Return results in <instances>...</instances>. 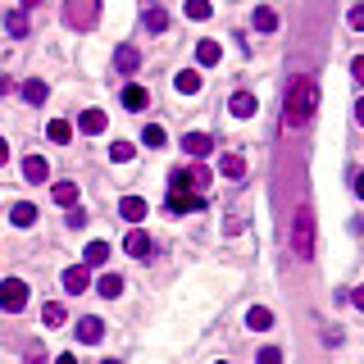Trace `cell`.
<instances>
[{"label": "cell", "mask_w": 364, "mask_h": 364, "mask_svg": "<svg viewBox=\"0 0 364 364\" xmlns=\"http://www.w3.org/2000/svg\"><path fill=\"white\" fill-rule=\"evenodd\" d=\"M223 59V46L219 41H210V37H205V41H196V64L200 68H214Z\"/></svg>", "instance_id": "10"}, {"label": "cell", "mask_w": 364, "mask_h": 364, "mask_svg": "<svg viewBox=\"0 0 364 364\" xmlns=\"http://www.w3.org/2000/svg\"><path fill=\"white\" fill-rule=\"evenodd\" d=\"M146 87H137V82H128V87H123V110H146Z\"/></svg>", "instance_id": "20"}, {"label": "cell", "mask_w": 364, "mask_h": 364, "mask_svg": "<svg viewBox=\"0 0 364 364\" xmlns=\"http://www.w3.org/2000/svg\"><path fill=\"white\" fill-rule=\"evenodd\" d=\"M260 364H282V351H278V346H265V351H260Z\"/></svg>", "instance_id": "33"}, {"label": "cell", "mask_w": 364, "mask_h": 364, "mask_svg": "<svg viewBox=\"0 0 364 364\" xmlns=\"http://www.w3.org/2000/svg\"><path fill=\"white\" fill-rule=\"evenodd\" d=\"M87 282H91V274H87V265H73V269H64V291H87Z\"/></svg>", "instance_id": "13"}, {"label": "cell", "mask_w": 364, "mask_h": 364, "mask_svg": "<svg viewBox=\"0 0 364 364\" xmlns=\"http://www.w3.org/2000/svg\"><path fill=\"white\" fill-rule=\"evenodd\" d=\"M228 110H232V119H255V110H260V100H255L251 91H237V96L228 100Z\"/></svg>", "instance_id": "6"}, {"label": "cell", "mask_w": 364, "mask_h": 364, "mask_svg": "<svg viewBox=\"0 0 364 364\" xmlns=\"http://www.w3.org/2000/svg\"><path fill=\"white\" fill-rule=\"evenodd\" d=\"M23 178H28V182H46V178H50V164H46L41 155H28V160H23Z\"/></svg>", "instance_id": "15"}, {"label": "cell", "mask_w": 364, "mask_h": 364, "mask_svg": "<svg viewBox=\"0 0 364 364\" xmlns=\"http://www.w3.org/2000/svg\"><path fill=\"white\" fill-rule=\"evenodd\" d=\"M355 196L364 200V173H355Z\"/></svg>", "instance_id": "37"}, {"label": "cell", "mask_w": 364, "mask_h": 364, "mask_svg": "<svg viewBox=\"0 0 364 364\" xmlns=\"http://www.w3.org/2000/svg\"><path fill=\"white\" fill-rule=\"evenodd\" d=\"M105 123H110V119H105V110H82L77 128H82L87 137H100V133H105Z\"/></svg>", "instance_id": "12"}, {"label": "cell", "mask_w": 364, "mask_h": 364, "mask_svg": "<svg viewBox=\"0 0 364 364\" xmlns=\"http://www.w3.org/2000/svg\"><path fill=\"white\" fill-rule=\"evenodd\" d=\"M105 364H119V360H105Z\"/></svg>", "instance_id": "43"}, {"label": "cell", "mask_w": 364, "mask_h": 364, "mask_svg": "<svg viewBox=\"0 0 364 364\" xmlns=\"http://www.w3.org/2000/svg\"><path fill=\"white\" fill-rule=\"evenodd\" d=\"M50 196H55V205H64V210H68V205H77V187H73V182H55Z\"/></svg>", "instance_id": "25"}, {"label": "cell", "mask_w": 364, "mask_h": 364, "mask_svg": "<svg viewBox=\"0 0 364 364\" xmlns=\"http://www.w3.org/2000/svg\"><path fill=\"white\" fill-rule=\"evenodd\" d=\"M319 110V82L314 77H291L287 96H282V123L287 128H305Z\"/></svg>", "instance_id": "1"}, {"label": "cell", "mask_w": 364, "mask_h": 364, "mask_svg": "<svg viewBox=\"0 0 364 364\" xmlns=\"http://www.w3.org/2000/svg\"><path fill=\"white\" fill-rule=\"evenodd\" d=\"M219 169H223V178H232V182H237V178H246V160H242V155H223Z\"/></svg>", "instance_id": "22"}, {"label": "cell", "mask_w": 364, "mask_h": 364, "mask_svg": "<svg viewBox=\"0 0 364 364\" xmlns=\"http://www.w3.org/2000/svg\"><path fill=\"white\" fill-rule=\"evenodd\" d=\"M10 223H14V228H32V223H37V205H28V200H19V205L10 210Z\"/></svg>", "instance_id": "17"}, {"label": "cell", "mask_w": 364, "mask_h": 364, "mask_svg": "<svg viewBox=\"0 0 364 364\" xmlns=\"http://www.w3.org/2000/svg\"><path fill=\"white\" fill-rule=\"evenodd\" d=\"M46 137H50V142H55V146H64L68 137H73V123H68V119H55V123H50V128H46Z\"/></svg>", "instance_id": "26"}, {"label": "cell", "mask_w": 364, "mask_h": 364, "mask_svg": "<svg viewBox=\"0 0 364 364\" xmlns=\"http://www.w3.org/2000/svg\"><path fill=\"white\" fill-rule=\"evenodd\" d=\"M146 28H151V32H164V28H169V14L164 10H146Z\"/></svg>", "instance_id": "29"}, {"label": "cell", "mask_w": 364, "mask_h": 364, "mask_svg": "<svg viewBox=\"0 0 364 364\" xmlns=\"http://www.w3.org/2000/svg\"><path fill=\"white\" fill-rule=\"evenodd\" d=\"M205 200L196 196V191H169V210L173 214H182V210H200Z\"/></svg>", "instance_id": "14"}, {"label": "cell", "mask_w": 364, "mask_h": 364, "mask_svg": "<svg viewBox=\"0 0 364 364\" xmlns=\"http://www.w3.org/2000/svg\"><path fill=\"white\" fill-rule=\"evenodd\" d=\"M41 319H46V328H59V323H64V319H68V309H64V305H59V300H50V305H46V309H41Z\"/></svg>", "instance_id": "27"}, {"label": "cell", "mask_w": 364, "mask_h": 364, "mask_svg": "<svg viewBox=\"0 0 364 364\" xmlns=\"http://www.w3.org/2000/svg\"><path fill=\"white\" fill-rule=\"evenodd\" d=\"M19 5H23V10H32V5H41V0H19Z\"/></svg>", "instance_id": "42"}, {"label": "cell", "mask_w": 364, "mask_h": 364, "mask_svg": "<svg viewBox=\"0 0 364 364\" xmlns=\"http://www.w3.org/2000/svg\"><path fill=\"white\" fill-rule=\"evenodd\" d=\"M123 251L133 255V260H146V255H151V237H146L142 228H133L128 237H123Z\"/></svg>", "instance_id": "9"}, {"label": "cell", "mask_w": 364, "mask_h": 364, "mask_svg": "<svg viewBox=\"0 0 364 364\" xmlns=\"http://www.w3.org/2000/svg\"><path fill=\"white\" fill-rule=\"evenodd\" d=\"M246 328L269 332V328H274V309H269V305H251V309H246Z\"/></svg>", "instance_id": "11"}, {"label": "cell", "mask_w": 364, "mask_h": 364, "mask_svg": "<svg viewBox=\"0 0 364 364\" xmlns=\"http://www.w3.org/2000/svg\"><path fill=\"white\" fill-rule=\"evenodd\" d=\"M287 242H291V255H296V260H309V255H314V210H309V205L296 210Z\"/></svg>", "instance_id": "2"}, {"label": "cell", "mask_w": 364, "mask_h": 364, "mask_svg": "<svg viewBox=\"0 0 364 364\" xmlns=\"http://www.w3.org/2000/svg\"><path fill=\"white\" fill-rule=\"evenodd\" d=\"M46 96H50V87H46L41 77H32V82H23V100H28V105H41Z\"/></svg>", "instance_id": "21"}, {"label": "cell", "mask_w": 364, "mask_h": 364, "mask_svg": "<svg viewBox=\"0 0 364 364\" xmlns=\"http://www.w3.org/2000/svg\"><path fill=\"white\" fill-rule=\"evenodd\" d=\"M5 160H10V146H5V137H0V169H5Z\"/></svg>", "instance_id": "38"}, {"label": "cell", "mask_w": 364, "mask_h": 364, "mask_svg": "<svg viewBox=\"0 0 364 364\" xmlns=\"http://www.w3.org/2000/svg\"><path fill=\"white\" fill-rule=\"evenodd\" d=\"M82 260H87V269H91V265H105V260H110V242H87Z\"/></svg>", "instance_id": "23"}, {"label": "cell", "mask_w": 364, "mask_h": 364, "mask_svg": "<svg viewBox=\"0 0 364 364\" xmlns=\"http://www.w3.org/2000/svg\"><path fill=\"white\" fill-rule=\"evenodd\" d=\"M110 160H114V164H128V160H133V142H114L110 146Z\"/></svg>", "instance_id": "30"}, {"label": "cell", "mask_w": 364, "mask_h": 364, "mask_svg": "<svg viewBox=\"0 0 364 364\" xmlns=\"http://www.w3.org/2000/svg\"><path fill=\"white\" fill-rule=\"evenodd\" d=\"M96 19H100V0H64V23L68 28L87 32V28H96Z\"/></svg>", "instance_id": "3"}, {"label": "cell", "mask_w": 364, "mask_h": 364, "mask_svg": "<svg viewBox=\"0 0 364 364\" xmlns=\"http://www.w3.org/2000/svg\"><path fill=\"white\" fill-rule=\"evenodd\" d=\"M351 28H355V32H364V0L351 10Z\"/></svg>", "instance_id": "35"}, {"label": "cell", "mask_w": 364, "mask_h": 364, "mask_svg": "<svg viewBox=\"0 0 364 364\" xmlns=\"http://www.w3.org/2000/svg\"><path fill=\"white\" fill-rule=\"evenodd\" d=\"M251 23H255V32H274V28H278V14L274 10H255Z\"/></svg>", "instance_id": "28"}, {"label": "cell", "mask_w": 364, "mask_h": 364, "mask_svg": "<svg viewBox=\"0 0 364 364\" xmlns=\"http://www.w3.org/2000/svg\"><path fill=\"white\" fill-rule=\"evenodd\" d=\"M96 291H100L105 300L123 296V278H119V274H100V278H96Z\"/></svg>", "instance_id": "18"}, {"label": "cell", "mask_w": 364, "mask_h": 364, "mask_svg": "<svg viewBox=\"0 0 364 364\" xmlns=\"http://www.w3.org/2000/svg\"><path fill=\"white\" fill-rule=\"evenodd\" d=\"M142 142H146V146H164V128H160V123H146Z\"/></svg>", "instance_id": "32"}, {"label": "cell", "mask_w": 364, "mask_h": 364, "mask_svg": "<svg viewBox=\"0 0 364 364\" xmlns=\"http://www.w3.org/2000/svg\"><path fill=\"white\" fill-rule=\"evenodd\" d=\"M182 10H187V19H210V0H187Z\"/></svg>", "instance_id": "31"}, {"label": "cell", "mask_w": 364, "mask_h": 364, "mask_svg": "<svg viewBox=\"0 0 364 364\" xmlns=\"http://www.w3.org/2000/svg\"><path fill=\"white\" fill-rule=\"evenodd\" d=\"M182 151L196 155V160H205V155L214 151V137L210 133H187V137H182Z\"/></svg>", "instance_id": "7"}, {"label": "cell", "mask_w": 364, "mask_h": 364, "mask_svg": "<svg viewBox=\"0 0 364 364\" xmlns=\"http://www.w3.org/2000/svg\"><path fill=\"white\" fill-rule=\"evenodd\" d=\"M351 300H355V309H364V287H355V296H351Z\"/></svg>", "instance_id": "39"}, {"label": "cell", "mask_w": 364, "mask_h": 364, "mask_svg": "<svg viewBox=\"0 0 364 364\" xmlns=\"http://www.w3.org/2000/svg\"><path fill=\"white\" fill-rule=\"evenodd\" d=\"M5 28H10V37H28L32 23H28V14H23V10H10V14H5Z\"/></svg>", "instance_id": "24"}, {"label": "cell", "mask_w": 364, "mask_h": 364, "mask_svg": "<svg viewBox=\"0 0 364 364\" xmlns=\"http://www.w3.org/2000/svg\"><path fill=\"white\" fill-rule=\"evenodd\" d=\"M55 364H77V360H73V355H55Z\"/></svg>", "instance_id": "41"}, {"label": "cell", "mask_w": 364, "mask_h": 364, "mask_svg": "<svg viewBox=\"0 0 364 364\" xmlns=\"http://www.w3.org/2000/svg\"><path fill=\"white\" fill-rule=\"evenodd\" d=\"M87 223V210H77V205H68V228H82Z\"/></svg>", "instance_id": "34"}, {"label": "cell", "mask_w": 364, "mask_h": 364, "mask_svg": "<svg viewBox=\"0 0 364 364\" xmlns=\"http://www.w3.org/2000/svg\"><path fill=\"white\" fill-rule=\"evenodd\" d=\"M23 305H28V282H23V278H5V282H0V309L19 314Z\"/></svg>", "instance_id": "4"}, {"label": "cell", "mask_w": 364, "mask_h": 364, "mask_svg": "<svg viewBox=\"0 0 364 364\" xmlns=\"http://www.w3.org/2000/svg\"><path fill=\"white\" fill-rule=\"evenodd\" d=\"M219 364H223V360H219Z\"/></svg>", "instance_id": "44"}, {"label": "cell", "mask_w": 364, "mask_h": 364, "mask_svg": "<svg viewBox=\"0 0 364 364\" xmlns=\"http://www.w3.org/2000/svg\"><path fill=\"white\" fill-rule=\"evenodd\" d=\"M119 214H123L128 223H142V219H146V200H142V196H123V200H119Z\"/></svg>", "instance_id": "16"}, {"label": "cell", "mask_w": 364, "mask_h": 364, "mask_svg": "<svg viewBox=\"0 0 364 364\" xmlns=\"http://www.w3.org/2000/svg\"><path fill=\"white\" fill-rule=\"evenodd\" d=\"M173 87L182 91V96H196V91H200V73H196V68H182V73L173 77Z\"/></svg>", "instance_id": "19"}, {"label": "cell", "mask_w": 364, "mask_h": 364, "mask_svg": "<svg viewBox=\"0 0 364 364\" xmlns=\"http://www.w3.org/2000/svg\"><path fill=\"white\" fill-rule=\"evenodd\" d=\"M351 73H355V82L364 87V55H355V59H351Z\"/></svg>", "instance_id": "36"}, {"label": "cell", "mask_w": 364, "mask_h": 364, "mask_svg": "<svg viewBox=\"0 0 364 364\" xmlns=\"http://www.w3.org/2000/svg\"><path fill=\"white\" fill-rule=\"evenodd\" d=\"M355 119H360V123H364V96H360V100H355Z\"/></svg>", "instance_id": "40"}, {"label": "cell", "mask_w": 364, "mask_h": 364, "mask_svg": "<svg viewBox=\"0 0 364 364\" xmlns=\"http://www.w3.org/2000/svg\"><path fill=\"white\" fill-rule=\"evenodd\" d=\"M114 68H119V73H137V68H142V50H137V46H119V50H114Z\"/></svg>", "instance_id": "8"}, {"label": "cell", "mask_w": 364, "mask_h": 364, "mask_svg": "<svg viewBox=\"0 0 364 364\" xmlns=\"http://www.w3.org/2000/svg\"><path fill=\"white\" fill-rule=\"evenodd\" d=\"M73 332H77V342H82V346H96L100 337H105V323H100L96 314H87V319H77Z\"/></svg>", "instance_id": "5"}]
</instances>
